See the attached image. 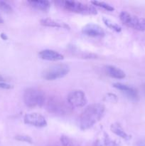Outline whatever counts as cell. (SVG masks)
Listing matches in <instances>:
<instances>
[{
	"label": "cell",
	"mask_w": 145,
	"mask_h": 146,
	"mask_svg": "<svg viewBox=\"0 0 145 146\" xmlns=\"http://www.w3.org/2000/svg\"><path fill=\"white\" fill-rule=\"evenodd\" d=\"M105 108L101 104H92L85 108L80 117V128L88 130L92 128L103 116Z\"/></svg>",
	"instance_id": "obj_1"
},
{
	"label": "cell",
	"mask_w": 145,
	"mask_h": 146,
	"mask_svg": "<svg viewBox=\"0 0 145 146\" xmlns=\"http://www.w3.org/2000/svg\"><path fill=\"white\" fill-rule=\"evenodd\" d=\"M56 4L58 6L68 11L85 15H94L97 14V10L93 5L83 4L80 1H72V0H60L57 1Z\"/></svg>",
	"instance_id": "obj_2"
},
{
	"label": "cell",
	"mask_w": 145,
	"mask_h": 146,
	"mask_svg": "<svg viewBox=\"0 0 145 146\" xmlns=\"http://www.w3.org/2000/svg\"><path fill=\"white\" fill-rule=\"evenodd\" d=\"M24 101L28 108L41 107L45 103V94L38 88H28L24 93Z\"/></svg>",
	"instance_id": "obj_3"
},
{
	"label": "cell",
	"mask_w": 145,
	"mask_h": 146,
	"mask_svg": "<svg viewBox=\"0 0 145 146\" xmlns=\"http://www.w3.org/2000/svg\"><path fill=\"white\" fill-rule=\"evenodd\" d=\"M70 71V67L65 64H58L47 68L43 73V78L47 81H54L63 78Z\"/></svg>",
	"instance_id": "obj_4"
},
{
	"label": "cell",
	"mask_w": 145,
	"mask_h": 146,
	"mask_svg": "<svg viewBox=\"0 0 145 146\" xmlns=\"http://www.w3.org/2000/svg\"><path fill=\"white\" fill-rule=\"evenodd\" d=\"M119 19L124 24L137 31H145V19L134 16L123 11L119 14Z\"/></svg>",
	"instance_id": "obj_5"
},
{
	"label": "cell",
	"mask_w": 145,
	"mask_h": 146,
	"mask_svg": "<svg viewBox=\"0 0 145 146\" xmlns=\"http://www.w3.org/2000/svg\"><path fill=\"white\" fill-rule=\"evenodd\" d=\"M67 101L69 105L73 108H81L87 104V98L85 93L81 90L72 91L67 97Z\"/></svg>",
	"instance_id": "obj_6"
},
{
	"label": "cell",
	"mask_w": 145,
	"mask_h": 146,
	"mask_svg": "<svg viewBox=\"0 0 145 146\" xmlns=\"http://www.w3.org/2000/svg\"><path fill=\"white\" fill-rule=\"evenodd\" d=\"M24 121L26 124L37 127V128H44L47 125V121L42 115L37 113L26 114L24 115Z\"/></svg>",
	"instance_id": "obj_7"
},
{
	"label": "cell",
	"mask_w": 145,
	"mask_h": 146,
	"mask_svg": "<svg viewBox=\"0 0 145 146\" xmlns=\"http://www.w3.org/2000/svg\"><path fill=\"white\" fill-rule=\"evenodd\" d=\"M46 108L49 112L54 114H65L66 106L64 103L55 97H52L46 101Z\"/></svg>",
	"instance_id": "obj_8"
},
{
	"label": "cell",
	"mask_w": 145,
	"mask_h": 146,
	"mask_svg": "<svg viewBox=\"0 0 145 146\" xmlns=\"http://www.w3.org/2000/svg\"><path fill=\"white\" fill-rule=\"evenodd\" d=\"M113 87H115L117 89L119 90L121 92L123 93L129 100L132 101H139V94L136 89H134L132 87L129 86L125 84H121V83H115L113 84Z\"/></svg>",
	"instance_id": "obj_9"
},
{
	"label": "cell",
	"mask_w": 145,
	"mask_h": 146,
	"mask_svg": "<svg viewBox=\"0 0 145 146\" xmlns=\"http://www.w3.org/2000/svg\"><path fill=\"white\" fill-rule=\"evenodd\" d=\"M82 33L90 37H102L105 35L103 29L98 24H88L82 27Z\"/></svg>",
	"instance_id": "obj_10"
},
{
	"label": "cell",
	"mask_w": 145,
	"mask_h": 146,
	"mask_svg": "<svg viewBox=\"0 0 145 146\" xmlns=\"http://www.w3.org/2000/svg\"><path fill=\"white\" fill-rule=\"evenodd\" d=\"M38 56L41 59L50 61H58L64 58L63 55L51 49L42 50L38 54Z\"/></svg>",
	"instance_id": "obj_11"
},
{
	"label": "cell",
	"mask_w": 145,
	"mask_h": 146,
	"mask_svg": "<svg viewBox=\"0 0 145 146\" xmlns=\"http://www.w3.org/2000/svg\"><path fill=\"white\" fill-rule=\"evenodd\" d=\"M40 23H41V25L44 26V27H54V28H63L66 29H70V27L66 23L63 22V21H58V20L52 19H44L41 20Z\"/></svg>",
	"instance_id": "obj_12"
},
{
	"label": "cell",
	"mask_w": 145,
	"mask_h": 146,
	"mask_svg": "<svg viewBox=\"0 0 145 146\" xmlns=\"http://www.w3.org/2000/svg\"><path fill=\"white\" fill-rule=\"evenodd\" d=\"M105 72L109 76L116 79H122L125 78V73L120 68L115 66H107L105 67Z\"/></svg>",
	"instance_id": "obj_13"
},
{
	"label": "cell",
	"mask_w": 145,
	"mask_h": 146,
	"mask_svg": "<svg viewBox=\"0 0 145 146\" xmlns=\"http://www.w3.org/2000/svg\"><path fill=\"white\" fill-rule=\"evenodd\" d=\"M28 3L33 8L44 11H48L51 7V4L46 0H30Z\"/></svg>",
	"instance_id": "obj_14"
},
{
	"label": "cell",
	"mask_w": 145,
	"mask_h": 146,
	"mask_svg": "<svg viewBox=\"0 0 145 146\" xmlns=\"http://www.w3.org/2000/svg\"><path fill=\"white\" fill-rule=\"evenodd\" d=\"M110 129L112 131V133H114L115 135L119 136V138H122V139L128 141V140H129L131 138L130 135H129L125 132V130L122 127V125L119 123H115L112 124L110 127Z\"/></svg>",
	"instance_id": "obj_15"
},
{
	"label": "cell",
	"mask_w": 145,
	"mask_h": 146,
	"mask_svg": "<svg viewBox=\"0 0 145 146\" xmlns=\"http://www.w3.org/2000/svg\"><path fill=\"white\" fill-rule=\"evenodd\" d=\"M102 20H103V22L105 23V25L107 27H109V29H111L114 30V31H116V32H120V31H122V28H121L120 26L118 25L117 24H116V23L114 22V21H111V20L106 18H103Z\"/></svg>",
	"instance_id": "obj_16"
},
{
	"label": "cell",
	"mask_w": 145,
	"mask_h": 146,
	"mask_svg": "<svg viewBox=\"0 0 145 146\" xmlns=\"http://www.w3.org/2000/svg\"><path fill=\"white\" fill-rule=\"evenodd\" d=\"M91 3L92 4L93 6H97L98 7H100V8L103 9L107 10V11H112L115 10L112 6H111L110 4H107V3L103 2V1H92Z\"/></svg>",
	"instance_id": "obj_17"
},
{
	"label": "cell",
	"mask_w": 145,
	"mask_h": 146,
	"mask_svg": "<svg viewBox=\"0 0 145 146\" xmlns=\"http://www.w3.org/2000/svg\"><path fill=\"white\" fill-rule=\"evenodd\" d=\"M0 11L6 13V14H10V13L13 12V9L8 3L0 0Z\"/></svg>",
	"instance_id": "obj_18"
},
{
	"label": "cell",
	"mask_w": 145,
	"mask_h": 146,
	"mask_svg": "<svg viewBox=\"0 0 145 146\" xmlns=\"http://www.w3.org/2000/svg\"><path fill=\"white\" fill-rule=\"evenodd\" d=\"M15 139L21 142L28 143H33V139L30 136L26 135H18L15 137Z\"/></svg>",
	"instance_id": "obj_19"
},
{
	"label": "cell",
	"mask_w": 145,
	"mask_h": 146,
	"mask_svg": "<svg viewBox=\"0 0 145 146\" xmlns=\"http://www.w3.org/2000/svg\"><path fill=\"white\" fill-rule=\"evenodd\" d=\"M61 142L63 146H73L72 140L66 135H62L61 137Z\"/></svg>",
	"instance_id": "obj_20"
},
{
	"label": "cell",
	"mask_w": 145,
	"mask_h": 146,
	"mask_svg": "<svg viewBox=\"0 0 145 146\" xmlns=\"http://www.w3.org/2000/svg\"><path fill=\"white\" fill-rule=\"evenodd\" d=\"M100 146H116V143L112 139H110L107 135H105Z\"/></svg>",
	"instance_id": "obj_21"
},
{
	"label": "cell",
	"mask_w": 145,
	"mask_h": 146,
	"mask_svg": "<svg viewBox=\"0 0 145 146\" xmlns=\"http://www.w3.org/2000/svg\"><path fill=\"white\" fill-rule=\"evenodd\" d=\"M13 88V86L9 84L5 83L4 81L3 82H0V88H3V89H11Z\"/></svg>",
	"instance_id": "obj_22"
},
{
	"label": "cell",
	"mask_w": 145,
	"mask_h": 146,
	"mask_svg": "<svg viewBox=\"0 0 145 146\" xmlns=\"http://www.w3.org/2000/svg\"><path fill=\"white\" fill-rule=\"evenodd\" d=\"M136 146H145V138L140 140L136 143Z\"/></svg>",
	"instance_id": "obj_23"
},
{
	"label": "cell",
	"mask_w": 145,
	"mask_h": 146,
	"mask_svg": "<svg viewBox=\"0 0 145 146\" xmlns=\"http://www.w3.org/2000/svg\"><path fill=\"white\" fill-rule=\"evenodd\" d=\"M1 38H2L3 40H7L8 39V36H7V34H5L4 33H1V35H0Z\"/></svg>",
	"instance_id": "obj_24"
},
{
	"label": "cell",
	"mask_w": 145,
	"mask_h": 146,
	"mask_svg": "<svg viewBox=\"0 0 145 146\" xmlns=\"http://www.w3.org/2000/svg\"><path fill=\"white\" fill-rule=\"evenodd\" d=\"M3 23H4V19H2L1 16L0 15V24H3Z\"/></svg>",
	"instance_id": "obj_25"
},
{
	"label": "cell",
	"mask_w": 145,
	"mask_h": 146,
	"mask_svg": "<svg viewBox=\"0 0 145 146\" xmlns=\"http://www.w3.org/2000/svg\"><path fill=\"white\" fill-rule=\"evenodd\" d=\"M48 146H58L57 145H54V144H51V145H48Z\"/></svg>",
	"instance_id": "obj_26"
}]
</instances>
